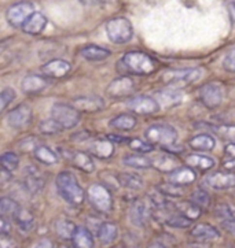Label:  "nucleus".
Listing matches in <instances>:
<instances>
[{
    "label": "nucleus",
    "mask_w": 235,
    "mask_h": 248,
    "mask_svg": "<svg viewBox=\"0 0 235 248\" xmlns=\"http://www.w3.org/2000/svg\"><path fill=\"white\" fill-rule=\"evenodd\" d=\"M55 185L61 198L72 206H81L85 200V192L77 178L70 171H61L57 176Z\"/></svg>",
    "instance_id": "obj_1"
},
{
    "label": "nucleus",
    "mask_w": 235,
    "mask_h": 248,
    "mask_svg": "<svg viewBox=\"0 0 235 248\" xmlns=\"http://www.w3.org/2000/svg\"><path fill=\"white\" fill-rule=\"evenodd\" d=\"M120 67L124 73L147 76L157 70V62L150 55L140 51H131L120 59Z\"/></svg>",
    "instance_id": "obj_2"
},
{
    "label": "nucleus",
    "mask_w": 235,
    "mask_h": 248,
    "mask_svg": "<svg viewBox=\"0 0 235 248\" xmlns=\"http://www.w3.org/2000/svg\"><path fill=\"white\" fill-rule=\"evenodd\" d=\"M106 34L114 44H125L134 36V28L128 18L116 16L106 22Z\"/></svg>",
    "instance_id": "obj_3"
},
{
    "label": "nucleus",
    "mask_w": 235,
    "mask_h": 248,
    "mask_svg": "<svg viewBox=\"0 0 235 248\" xmlns=\"http://www.w3.org/2000/svg\"><path fill=\"white\" fill-rule=\"evenodd\" d=\"M145 137L150 144L170 147L178 140V132L170 125L155 124V125H151L145 130Z\"/></svg>",
    "instance_id": "obj_4"
},
{
    "label": "nucleus",
    "mask_w": 235,
    "mask_h": 248,
    "mask_svg": "<svg viewBox=\"0 0 235 248\" xmlns=\"http://www.w3.org/2000/svg\"><path fill=\"white\" fill-rule=\"evenodd\" d=\"M51 118L57 121L64 130H67L79 125L81 115L73 104L70 106L66 103H55L51 107Z\"/></svg>",
    "instance_id": "obj_5"
},
{
    "label": "nucleus",
    "mask_w": 235,
    "mask_h": 248,
    "mask_svg": "<svg viewBox=\"0 0 235 248\" xmlns=\"http://www.w3.org/2000/svg\"><path fill=\"white\" fill-rule=\"evenodd\" d=\"M203 70L201 67H191V69H178V70H168L161 76V82L165 85L173 87H185L198 81L202 77Z\"/></svg>",
    "instance_id": "obj_6"
},
{
    "label": "nucleus",
    "mask_w": 235,
    "mask_h": 248,
    "mask_svg": "<svg viewBox=\"0 0 235 248\" xmlns=\"http://www.w3.org/2000/svg\"><path fill=\"white\" fill-rule=\"evenodd\" d=\"M87 198L89 203L99 213H109L113 206V199L110 191L102 184H92L87 191Z\"/></svg>",
    "instance_id": "obj_7"
},
{
    "label": "nucleus",
    "mask_w": 235,
    "mask_h": 248,
    "mask_svg": "<svg viewBox=\"0 0 235 248\" xmlns=\"http://www.w3.org/2000/svg\"><path fill=\"white\" fill-rule=\"evenodd\" d=\"M33 118V110L28 104H19L7 114V124L10 128L21 130L26 129Z\"/></svg>",
    "instance_id": "obj_8"
},
{
    "label": "nucleus",
    "mask_w": 235,
    "mask_h": 248,
    "mask_svg": "<svg viewBox=\"0 0 235 248\" xmlns=\"http://www.w3.org/2000/svg\"><path fill=\"white\" fill-rule=\"evenodd\" d=\"M34 13V7L29 1H19L13 4L6 13L7 22L14 28H22V25L26 22V19Z\"/></svg>",
    "instance_id": "obj_9"
},
{
    "label": "nucleus",
    "mask_w": 235,
    "mask_h": 248,
    "mask_svg": "<svg viewBox=\"0 0 235 248\" xmlns=\"http://www.w3.org/2000/svg\"><path fill=\"white\" fill-rule=\"evenodd\" d=\"M200 99L205 107L216 108L224 99V88L219 82H209L200 91Z\"/></svg>",
    "instance_id": "obj_10"
},
{
    "label": "nucleus",
    "mask_w": 235,
    "mask_h": 248,
    "mask_svg": "<svg viewBox=\"0 0 235 248\" xmlns=\"http://www.w3.org/2000/svg\"><path fill=\"white\" fill-rule=\"evenodd\" d=\"M134 91H135V81L128 76H122L109 84V87L106 88V95L112 99H121L132 95Z\"/></svg>",
    "instance_id": "obj_11"
},
{
    "label": "nucleus",
    "mask_w": 235,
    "mask_h": 248,
    "mask_svg": "<svg viewBox=\"0 0 235 248\" xmlns=\"http://www.w3.org/2000/svg\"><path fill=\"white\" fill-rule=\"evenodd\" d=\"M127 108L136 115H150L158 111L161 107L154 97L136 96L127 102Z\"/></svg>",
    "instance_id": "obj_12"
},
{
    "label": "nucleus",
    "mask_w": 235,
    "mask_h": 248,
    "mask_svg": "<svg viewBox=\"0 0 235 248\" xmlns=\"http://www.w3.org/2000/svg\"><path fill=\"white\" fill-rule=\"evenodd\" d=\"M72 70V64L65 59H51L41 66L43 76L50 78H64Z\"/></svg>",
    "instance_id": "obj_13"
},
{
    "label": "nucleus",
    "mask_w": 235,
    "mask_h": 248,
    "mask_svg": "<svg viewBox=\"0 0 235 248\" xmlns=\"http://www.w3.org/2000/svg\"><path fill=\"white\" fill-rule=\"evenodd\" d=\"M47 85H49V81L46 78V76H40V74H28L21 81V89L25 95L40 93L41 91L47 88Z\"/></svg>",
    "instance_id": "obj_14"
},
{
    "label": "nucleus",
    "mask_w": 235,
    "mask_h": 248,
    "mask_svg": "<svg viewBox=\"0 0 235 248\" xmlns=\"http://www.w3.org/2000/svg\"><path fill=\"white\" fill-rule=\"evenodd\" d=\"M206 184L213 189H219V191H226V189L235 188V173H231V171L212 173L206 177Z\"/></svg>",
    "instance_id": "obj_15"
},
{
    "label": "nucleus",
    "mask_w": 235,
    "mask_h": 248,
    "mask_svg": "<svg viewBox=\"0 0 235 248\" xmlns=\"http://www.w3.org/2000/svg\"><path fill=\"white\" fill-rule=\"evenodd\" d=\"M197 178L194 169L190 166H179L175 170H172L168 173V183L179 185V186H185V185L193 184Z\"/></svg>",
    "instance_id": "obj_16"
},
{
    "label": "nucleus",
    "mask_w": 235,
    "mask_h": 248,
    "mask_svg": "<svg viewBox=\"0 0 235 248\" xmlns=\"http://www.w3.org/2000/svg\"><path fill=\"white\" fill-rule=\"evenodd\" d=\"M49 24V19L44 14H41L39 11H34L32 16L26 19V22L22 25V32L26 34H31V36H36V34H40L44 32V29L47 28Z\"/></svg>",
    "instance_id": "obj_17"
},
{
    "label": "nucleus",
    "mask_w": 235,
    "mask_h": 248,
    "mask_svg": "<svg viewBox=\"0 0 235 248\" xmlns=\"http://www.w3.org/2000/svg\"><path fill=\"white\" fill-rule=\"evenodd\" d=\"M154 96L157 103L160 104V107L162 108H172L182 103L183 100V95L178 89H162V91H158Z\"/></svg>",
    "instance_id": "obj_18"
},
{
    "label": "nucleus",
    "mask_w": 235,
    "mask_h": 248,
    "mask_svg": "<svg viewBox=\"0 0 235 248\" xmlns=\"http://www.w3.org/2000/svg\"><path fill=\"white\" fill-rule=\"evenodd\" d=\"M73 106L80 112H97L103 108L105 102L99 96H80L74 99Z\"/></svg>",
    "instance_id": "obj_19"
},
{
    "label": "nucleus",
    "mask_w": 235,
    "mask_h": 248,
    "mask_svg": "<svg viewBox=\"0 0 235 248\" xmlns=\"http://www.w3.org/2000/svg\"><path fill=\"white\" fill-rule=\"evenodd\" d=\"M24 186L29 193H39L44 188V178L36 168H28L25 170Z\"/></svg>",
    "instance_id": "obj_20"
},
{
    "label": "nucleus",
    "mask_w": 235,
    "mask_h": 248,
    "mask_svg": "<svg viewBox=\"0 0 235 248\" xmlns=\"http://www.w3.org/2000/svg\"><path fill=\"white\" fill-rule=\"evenodd\" d=\"M89 154L97 156L99 159H107L114 154V145L112 140L109 139H97L92 140L88 147Z\"/></svg>",
    "instance_id": "obj_21"
},
{
    "label": "nucleus",
    "mask_w": 235,
    "mask_h": 248,
    "mask_svg": "<svg viewBox=\"0 0 235 248\" xmlns=\"http://www.w3.org/2000/svg\"><path fill=\"white\" fill-rule=\"evenodd\" d=\"M67 159L72 162L74 168L79 169L84 173H92L95 170L94 160L89 156V154L83 151H72L67 154Z\"/></svg>",
    "instance_id": "obj_22"
},
{
    "label": "nucleus",
    "mask_w": 235,
    "mask_h": 248,
    "mask_svg": "<svg viewBox=\"0 0 235 248\" xmlns=\"http://www.w3.org/2000/svg\"><path fill=\"white\" fill-rule=\"evenodd\" d=\"M191 237L200 241H211L220 239V232L209 224H198L191 229Z\"/></svg>",
    "instance_id": "obj_23"
},
{
    "label": "nucleus",
    "mask_w": 235,
    "mask_h": 248,
    "mask_svg": "<svg viewBox=\"0 0 235 248\" xmlns=\"http://www.w3.org/2000/svg\"><path fill=\"white\" fill-rule=\"evenodd\" d=\"M80 55L89 62H99V61H105L109 56L112 55V52L107 48L99 47V46H85L80 49Z\"/></svg>",
    "instance_id": "obj_24"
},
{
    "label": "nucleus",
    "mask_w": 235,
    "mask_h": 248,
    "mask_svg": "<svg viewBox=\"0 0 235 248\" xmlns=\"http://www.w3.org/2000/svg\"><path fill=\"white\" fill-rule=\"evenodd\" d=\"M188 145L194 151H212L216 147V140H215V137L208 133H201V135L191 137L188 141Z\"/></svg>",
    "instance_id": "obj_25"
},
{
    "label": "nucleus",
    "mask_w": 235,
    "mask_h": 248,
    "mask_svg": "<svg viewBox=\"0 0 235 248\" xmlns=\"http://www.w3.org/2000/svg\"><path fill=\"white\" fill-rule=\"evenodd\" d=\"M33 156L36 158V160H39L43 165H47V166H52V165H57L59 162L57 152L54 150H51L47 145H37L34 150H33Z\"/></svg>",
    "instance_id": "obj_26"
},
{
    "label": "nucleus",
    "mask_w": 235,
    "mask_h": 248,
    "mask_svg": "<svg viewBox=\"0 0 235 248\" xmlns=\"http://www.w3.org/2000/svg\"><path fill=\"white\" fill-rule=\"evenodd\" d=\"M186 165L190 168L200 170V171H206L211 170L215 166V159H212L206 155H200V154H191L186 158Z\"/></svg>",
    "instance_id": "obj_27"
},
{
    "label": "nucleus",
    "mask_w": 235,
    "mask_h": 248,
    "mask_svg": "<svg viewBox=\"0 0 235 248\" xmlns=\"http://www.w3.org/2000/svg\"><path fill=\"white\" fill-rule=\"evenodd\" d=\"M149 218V208L143 202H136L130 210V219L135 226H145Z\"/></svg>",
    "instance_id": "obj_28"
},
{
    "label": "nucleus",
    "mask_w": 235,
    "mask_h": 248,
    "mask_svg": "<svg viewBox=\"0 0 235 248\" xmlns=\"http://www.w3.org/2000/svg\"><path fill=\"white\" fill-rule=\"evenodd\" d=\"M72 241H73L74 247L77 248H91L94 247V244H95L92 233L89 232L87 228H81V226L76 228Z\"/></svg>",
    "instance_id": "obj_29"
},
{
    "label": "nucleus",
    "mask_w": 235,
    "mask_h": 248,
    "mask_svg": "<svg viewBox=\"0 0 235 248\" xmlns=\"http://www.w3.org/2000/svg\"><path fill=\"white\" fill-rule=\"evenodd\" d=\"M153 162V168H155L157 170H160L162 173H170L172 170H175L176 168H179V160L173 156V155H169V154H164V155H160L157 156Z\"/></svg>",
    "instance_id": "obj_30"
},
{
    "label": "nucleus",
    "mask_w": 235,
    "mask_h": 248,
    "mask_svg": "<svg viewBox=\"0 0 235 248\" xmlns=\"http://www.w3.org/2000/svg\"><path fill=\"white\" fill-rule=\"evenodd\" d=\"M135 125H136V118L130 114H120L109 122L110 128L116 129V130H122V132L134 129Z\"/></svg>",
    "instance_id": "obj_31"
},
{
    "label": "nucleus",
    "mask_w": 235,
    "mask_h": 248,
    "mask_svg": "<svg viewBox=\"0 0 235 248\" xmlns=\"http://www.w3.org/2000/svg\"><path fill=\"white\" fill-rule=\"evenodd\" d=\"M118 234V229L117 225L113 222H103L98 228V239L102 241L103 244H110L117 239Z\"/></svg>",
    "instance_id": "obj_32"
},
{
    "label": "nucleus",
    "mask_w": 235,
    "mask_h": 248,
    "mask_svg": "<svg viewBox=\"0 0 235 248\" xmlns=\"http://www.w3.org/2000/svg\"><path fill=\"white\" fill-rule=\"evenodd\" d=\"M122 163L125 166L132 169H149L151 168L153 162L149 159L147 156L142 155V154H132V155H127L122 158Z\"/></svg>",
    "instance_id": "obj_33"
},
{
    "label": "nucleus",
    "mask_w": 235,
    "mask_h": 248,
    "mask_svg": "<svg viewBox=\"0 0 235 248\" xmlns=\"http://www.w3.org/2000/svg\"><path fill=\"white\" fill-rule=\"evenodd\" d=\"M76 228L77 226L67 219H58L55 222V233L62 240H72Z\"/></svg>",
    "instance_id": "obj_34"
},
{
    "label": "nucleus",
    "mask_w": 235,
    "mask_h": 248,
    "mask_svg": "<svg viewBox=\"0 0 235 248\" xmlns=\"http://www.w3.org/2000/svg\"><path fill=\"white\" fill-rule=\"evenodd\" d=\"M118 184H121L124 188L128 189H142L143 188V180L136 174H131V173H122L118 174Z\"/></svg>",
    "instance_id": "obj_35"
},
{
    "label": "nucleus",
    "mask_w": 235,
    "mask_h": 248,
    "mask_svg": "<svg viewBox=\"0 0 235 248\" xmlns=\"http://www.w3.org/2000/svg\"><path fill=\"white\" fill-rule=\"evenodd\" d=\"M14 219H16V222L19 226V229H22L25 232L31 231L33 228V225H34V218H33L32 213H29L25 208H19L18 210Z\"/></svg>",
    "instance_id": "obj_36"
},
{
    "label": "nucleus",
    "mask_w": 235,
    "mask_h": 248,
    "mask_svg": "<svg viewBox=\"0 0 235 248\" xmlns=\"http://www.w3.org/2000/svg\"><path fill=\"white\" fill-rule=\"evenodd\" d=\"M21 206L11 198H0V216L14 218Z\"/></svg>",
    "instance_id": "obj_37"
},
{
    "label": "nucleus",
    "mask_w": 235,
    "mask_h": 248,
    "mask_svg": "<svg viewBox=\"0 0 235 248\" xmlns=\"http://www.w3.org/2000/svg\"><path fill=\"white\" fill-rule=\"evenodd\" d=\"M19 166V156L16 152H4L0 155V168L6 169L8 171H14Z\"/></svg>",
    "instance_id": "obj_38"
},
{
    "label": "nucleus",
    "mask_w": 235,
    "mask_h": 248,
    "mask_svg": "<svg viewBox=\"0 0 235 248\" xmlns=\"http://www.w3.org/2000/svg\"><path fill=\"white\" fill-rule=\"evenodd\" d=\"M178 211L180 214H183V216L188 218V219H191V221H195L200 214H201V207L197 204V203H191V202H185V203H182V204H179Z\"/></svg>",
    "instance_id": "obj_39"
},
{
    "label": "nucleus",
    "mask_w": 235,
    "mask_h": 248,
    "mask_svg": "<svg viewBox=\"0 0 235 248\" xmlns=\"http://www.w3.org/2000/svg\"><path fill=\"white\" fill-rule=\"evenodd\" d=\"M167 225H169L172 228H176V229H183V228H187V226H190L191 225V219H188L186 217L183 216V214H180V213H170L169 216L167 217Z\"/></svg>",
    "instance_id": "obj_40"
},
{
    "label": "nucleus",
    "mask_w": 235,
    "mask_h": 248,
    "mask_svg": "<svg viewBox=\"0 0 235 248\" xmlns=\"http://www.w3.org/2000/svg\"><path fill=\"white\" fill-rule=\"evenodd\" d=\"M17 93L13 88H4L0 92V115L4 112V110L7 108L10 104L14 102Z\"/></svg>",
    "instance_id": "obj_41"
},
{
    "label": "nucleus",
    "mask_w": 235,
    "mask_h": 248,
    "mask_svg": "<svg viewBox=\"0 0 235 248\" xmlns=\"http://www.w3.org/2000/svg\"><path fill=\"white\" fill-rule=\"evenodd\" d=\"M39 129H40V132L43 135H57V133L64 130V129L59 126V124H58L57 121H54L52 118L40 122Z\"/></svg>",
    "instance_id": "obj_42"
},
{
    "label": "nucleus",
    "mask_w": 235,
    "mask_h": 248,
    "mask_svg": "<svg viewBox=\"0 0 235 248\" xmlns=\"http://www.w3.org/2000/svg\"><path fill=\"white\" fill-rule=\"evenodd\" d=\"M128 145H130V148L139 152V154H147V152L153 151V148H154V145L150 144L149 141L140 140V139H130Z\"/></svg>",
    "instance_id": "obj_43"
},
{
    "label": "nucleus",
    "mask_w": 235,
    "mask_h": 248,
    "mask_svg": "<svg viewBox=\"0 0 235 248\" xmlns=\"http://www.w3.org/2000/svg\"><path fill=\"white\" fill-rule=\"evenodd\" d=\"M216 214L224 219H235V207L230 204H221L216 210Z\"/></svg>",
    "instance_id": "obj_44"
},
{
    "label": "nucleus",
    "mask_w": 235,
    "mask_h": 248,
    "mask_svg": "<svg viewBox=\"0 0 235 248\" xmlns=\"http://www.w3.org/2000/svg\"><path fill=\"white\" fill-rule=\"evenodd\" d=\"M215 133L224 140H235V126H218L215 128Z\"/></svg>",
    "instance_id": "obj_45"
},
{
    "label": "nucleus",
    "mask_w": 235,
    "mask_h": 248,
    "mask_svg": "<svg viewBox=\"0 0 235 248\" xmlns=\"http://www.w3.org/2000/svg\"><path fill=\"white\" fill-rule=\"evenodd\" d=\"M193 202L197 203L200 207L203 206V207H206V206H209V203H211V198H209V195L202 191V189H197L193 195Z\"/></svg>",
    "instance_id": "obj_46"
},
{
    "label": "nucleus",
    "mask_w": 235,
    "mask_h": 248,
    "mask_svg": "<svg viewBox=\"0 0 235 248\" xmlns=\"http://www.w3.org/2000/svg\"><path fill=\"white\" fill-rule=\"evenodd\" d=\"M160 191L165 196H182V193H183L179 185L172 184V183H168V184L164 185V186H160Z\"/></svg>",
    "instance_id": "obj_47"
},
{
    "label": "nucleus",
    "mask_w": 235,
    "mask_h": 248,
    "mask_svg": "<svg viewBox=\"0 0 235 248\" xmlns=\"http://www.w3.org/2000/svg\"><path fill=\"white\" fill-rule=\"evenodd\" d=\"M223 69L230 73H235V49L228 52L223 59Z\"/></svg>",
    "instance_id": "obj_48"
},
{
    "label": "nucleus",
    "mask_w": 235,
    "mask_h": 248,
    "mask_svg": "<svg viewBox=\"0 0 235 248\" xmlns=\"http://www.w3.org/2000/svg\"><path fill=\"white\" fill-rule=\"evenodd\" d=\"M11 233V224L7 217L0 216V234H10Z\"/></svg>",
    "instance_id": "obj_49"
},
{
    "label": "nucleus",
    "mask_w": 235,
    "mask_h": 248,
    "mask_svg": "<svg viewBox=\"0 0 235 248\" xmlns=\"http://www.w3.org/2000/svg\"><path fill=\"white\" fill-rule=\"evenodd\" d=\"M11 171H8L6 169L0 168V188H3V186H6L7 184H10V181H11Z\"/></svg>",
    "instance_id": "obj_50"
},
{
    "label": "nucleus",
    "mask_w": 235,
    "mask_h": 248,
    "mask_svg": "<svg viewBox=\"0 0 235 248\" xmlns=\"http://www.w3.org/2000/svg\"><path fill=\"white\" fill-rule=\"evenodd\" d=\"M223 228H224L227 232H230L231 234H234L235 236V219H224Z\"/></svg>",
    "instance_id": "obj_51"
},
{
    "label": "nucleus",
    "mask_w": 235,
    "mask_h": 248,
    "mask_svg": "<svg viewBox=\"0 0 235 248\" xmlns=\"http://www.w3.org/2000/svg\"><path fill=\"white\" fill-rule=\"evenodd\" d=\"M224 154L230 158H235V143H230L224 148Z\"/></svg>",
    "instance_id": "obj_52"
},
{
    "label": "nucleus",
    "mask_w": 235,
    "mask_h": 248,
    "mask_svg": "<svg viewBox=\"0 0 235 248\" xmlns=\"http://www.w3.org/2000/svg\"><path fill=\"white\" fill-rule=\"evenodd\" d=\"M223 168H224V170H227V171L235 173V158H233L231 160H227V162L223 165Z\"/></svg>",
    "instance_id": "obj_53"
},
{
    "label": "nucleus",
    "mask_w": 235,
    "mask_h": 248,
    "mask_svg": "<svg viewBox=\"0 0 235 248\" xmlns=\"http://www.w3.org/2000/svg\"><path fill=\"white\" fill-rule=\"evenodd\" d=\"M228 13H230V18H231L233 24L235 25V0H233V1L228 4Z\"/></svg>",
    "instance_id": "obj_54"
},
{
    "label": "nucleus",
    "mask_w": 235,
    "mask_h": 248,
    "mask_svg": "<svg viewBox=\"0 0 235 248\" xmlns=\"http://www.w3.org/2000/svg\"><path fill=\"white\" fill-rule=\"evenodd\" d=\"M81 3L87 4V6H95V4H99L102 3V0H80Z\"/></svg>",
    "instance_id": "obj_55"
},
{
    "label": "nucleus",
    "mask_w": 235,
    "mask_h": 248,
    "mask_svg": "<svg viewBox=\"0 0 235 248\" xmlns=\"http://www.w3.org/2000/svg\"><path fill=\"white\" fill-rule=\"evenodd\" d=\"M36 246H37V247H52L54 244H52V243H50V241H47L46 239H43V240H41L40 243H37Z\"/></svg>",
    "instance_id": "obj_56"
}]
</instances>
